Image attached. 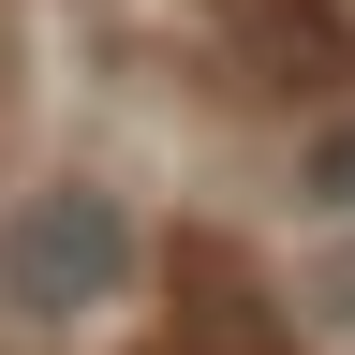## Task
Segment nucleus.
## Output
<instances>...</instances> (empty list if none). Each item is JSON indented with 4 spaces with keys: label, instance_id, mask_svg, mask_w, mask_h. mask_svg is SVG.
Wrapping results in <instances>:
<instances>
[{
    "label": "nucleus",
    "instance_id": "2",
    "mask_svg": "<svg viewBox=\"0 0 355 355\" xmlns=\"http://www.w3.org/2000/svg\"><path fill=\"white\" fill-rule=\"evenodd\" d=\"M296 326L355 355V222H340V237H311V252H296Z\"/></svg>",
    "mask_w": 355,
    "mask_h": 355
},
{
    "label": "nucleus",
    "instance_id": "1",
    "mask_svg": "<svg viewBox=\"0 0 355 355\" xmlns=\"http://www.w3.org/2000/svg\"><path fill=\"white\" fill-rule=\"evenodd\" d=\"M133 266H148V222H133L119 178L44 163V178L0 193V326H15V340H74V326H104V311L133 296Z\"/></svg>",
    "mask_w": 355,
    "mask_h": 355
},
{
    "label": "nucleus",
    "instance_id": "3",
    "mask_svg": "<svg viewBox=\"0 0 355 355\" xmlns=\"http://www.w3.org/2000/svg\"><path fill=\"white\" fill-rule=\"evenodd\" d=\"M311 193L355 222V119H326V133H311Z\"/></svg>",
    "mask_w": 355,
    "mask_h": 355
}]
</instances>
